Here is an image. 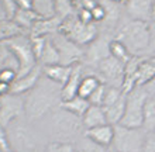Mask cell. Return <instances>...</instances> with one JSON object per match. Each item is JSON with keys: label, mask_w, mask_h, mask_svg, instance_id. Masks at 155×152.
Wrapping results in <instances>:
<instances>
[{"label": "cell", "mask_w": 155, "mask_h": 152, "mask_svg": "<svg viewBox=\"0 0 155 152\" xmlns=\"http://www.w3.org/2000/svg\"><path fill=\"white\" fill-rule=\"evenodd\" d=\"M103 108H104V113H106L107 123L110 125L120 124L123 120V115H124V110H126V95L123 96L117 103H114V104H111L109 107H103Z\"/></svg>", "instance_id": "cell-21"}, {"label": "cell", "mask_w": 155, "mask_h": 152, "mask_svg": "<svg viewBox=\"0 0 155 152\" xmlns=\"http://www.w3.org/2000/svg\"><path fill=\"white\" fill-rule=\"evenodd\" d=\"M59 33L65 35L68 40L79 47H87L100 35L99 27L96 24H83L78 20V17H69L61 23Z\"/></svg>", "instance_id": "cell-7"}, {"label": "cell", "mask_w": 155, "mask_h": 152, "mask_svg": "<svg viewBox=\"0 0 155 152\" xmlns=\"http://www.w3.org/2000/svg\"><path fill=\"white\" fill-rule=\"evenodd\" d=\"M6 45L13 52V55L16 57L17 63H18L17 78H21V76L30 73L31 70L38 66V61L34 55L28 34H23V35L8 40V41H6Z\"/></svg>", "instance_id": "cell-6"}, {"label": "cell", "mask_w": 155, "mask_h": 152, "mask_svg": "<svg viewBox=\"0 0 155 152\" xmlns=\"http://www.w3.org/2000/svg\"><path fill=\"white\" fill-rule=\"evenodd\" d=\"M42 78V66L38 65L35 69H33L30 73L17 78V80L10 86V92L13 95L17 96H25L28 92H31L34 87L38 85V82Z\"/></svg>", "instance_id": "cell-12"}, {"label": "cell", "mask_w": 155, "mask_h": 152, "mask_svg": "<svg viewBox=\"0 0 155 152\" xmlns=\"http://www.w3.org/2000/svg\"><path fill=\"white\" fill-rule=\"evenodd\" d=\"M124 68H126V63L117 61L113 57H107L102 59L99 63H96L94 66L89 68L87 72H92L93 75H96L106 86L123 89Z\"/></svg>", "instance_id": "cell-9"}, {"label": "cell", "mask_w": 155, "mask_h": 152, "mask_svg": "<svg viewBox=\"0 0 155 152\" xmlns=\"http://www.w3.org/2000/svg\"><path fill=\"white\" fill-rule=\"evenodd\" d=\"M82 124L86 130H90V128H96L100 127V125H106L107 118H106V113H104V108L102 106H92L86 110L85 115L82 117Z\"/></svg>", "instance_id": "cell-15"}, {"label": "cell", "mask_w": 155, "mask_h": 152, "mask_svg": "<svg viewBox=\"0 0 155 152\" xmlns=\"http://www.w3.org/2000/svg\"><path fill=\"white\" fill-rule=\"evenodd\" d=\"M0 151L2 152L12 151L10 141H8V135H7V130H6V127H3L2 124H0Z\"/></svg>", "instance_id": "cell-34"}, {"label": "cell", "mask_w": 155, "mask_h": 152, "mask_svg": "<svg viewBox=\"0 0 155 152\" xmlns=\"http://www.w3.org/2000/svg\"><path fill=\"white\" fill-rule=\"evenodd\" d=\"M85 137L93 144L102 147V148H111L113 138H114V125L106 124L96 128H90L85 131Z\"/></svg>", "instance_id": "cell-13"}, {"label": "cell", "mask_w": 155, "mask_h": 152, "mask_svg": "<svg viewBox=\"0 0 155 152\" xmlns=\"http://www.w3.org/2000/svg\"><path fill=\"white\" fill-rule=\"evenodd\" d=\"M2 69H14L16 72L18 70L16 57L8 50L6 42H0V70Z\"/></svg>", "instance_id": "cell-27"}, {"label": "cell", "mask_w": 155, "mask_h": 152, "mask_svg": "<svg viewBox=\"0 0 155 152\" xmlns=\"http://www.w3.org/2000/svg\"><path fill=\"white\" fill-rule=\"evenodd\" d=\"M6 20V16H4V10H3V4L0 2V21H4Z\"/></svg>", "instance_id": "cell-37"}, {"label": "cell", "mask_w": 155, "mask_h": 152, "mask_svg": "<svg viewBox=\"0 0 155 152\" xmlns=\"http://www.w3.org/2000/svg\"><path fill=\"white\" fill-rule=\"evenodd\" d=\"M143 152H155V131L148 132Z\"/></svg>", "instance_id": "cell-35"}, {"label": "cell", "mask_w": 155, "mask_h": 152, "mask_svg": "<svg viewBox=\"0 0 155 152\" xmlns=\"http://www.w3.org/2000/svg\"><path fill=\"white\" fill-rule=\"evenodd\" d=\"M25 117L24 96L6 93L0 96V124L8 127L16 120Z\"/></svg>", "instance_id": "cell-10"}, {"label": "cell", "mask_w": 155, "mask_h": 152, "mask_svg": "<svg viewBox=\"0 0 155 152\" xmlns=\"http://www.w3.org/2000/svg\"><path fill=\"white\" fill-rule=\"evenodd\" d=\"M143 89H144L145 92H147V93H148L150 96H155V78L152 79V80H151L150 83H147V85H145V86H144Z\"/></svg>", "instance_id": "cell-36"}, {"label": "cell", "mask_w": 155, "mask_h": 152, "mask_svg": "<svg viewBox=\"0 0 155 152\" xmlns=\"http://www.w3.org/2000/svg\"><path fill=\"white\" fill-rule=\"evenodd\" d=\"M106 85L102 83L100 86L94 90V93L90 96L87 102L92 104V106H103V99H104V93H106Z\"/></svg>", "instance_id": "cell-32"}, {"label": "cell", "mask_w": 155, "mask_h": 152, "mask_svg": "<svg viewBox=\"0 0 155 152\" xmlns=\"http://www.w3.org/2000/svg\"><path fill=\"white\" fill-rule=\"evenodd\" d=\"M143 128L147 132L155 131V96H150L144 106Z\"/></svg>", "instance_id": "cell-23"}, {"label": "cell", "mask_w": 155, "mask_h": 152, "mask_svg": "<svg viewBox=\"0 0 155 152\" xmlns=\"http://www.w3.org/2000/svg\"><path fill=\"white\" fill-rule=\"evenodd\" d=\"M90 14H92V18H93V23L96 25L103 24V21L106 20V10L103 7V4L100 2L94 4V7L90 10Z\"/></svg>", "instance_id": "cell-31"}, {"label": "cell", "mask_w": 155, "mask_h": 152, "mask_svg": "<svg viewBox=\"0 0 155 152\" xmlns=\"http://www.w3.org/2000/svg\"><path fill=\"white\" fill-rule=\"evenodd\" d=\"M61 89L62 86L51 82L42 75L37 86L24 96L25 118L33 124L47 118L61 106Z\"/></svg>", "instance_id": "cell-1"}, {"label": "cell", "mask_w": 155, "mask_h": 152, "mask_svg": "<svg viewBox=\"0 0 155 152\" xmlns=\"http://www.w3.org/2000/svg\"><path fill=\"white\" fill-rule=\"evenodd\" d=\"M17 80V72L14 69H2L0 70V83L6 86H12Z\"/></svg>", "instance_id": "cell-33"}, {"label": "cell", "mask_w": 155, "mask_h": 152, "mask_svg": "<svg viewBox=\"0 0 155 152\" xmlns=\"http://www.w3.org/2000/svg\"><path fill=\"white\" fill-rule=\"evenodd\" d=\"M85 75V68H83V63H76L74 65V69H72V73H71L68 82L62 86L61 89V100L62 102H68V100L74 99L78 96V90H79V85H81V80Z\"/></svg>", "instance_id": "cell-14"}, {"label": "cell", "mask_w": 155, "mask_h": 152, "mask_svg": "<svg viewBox=\"0 0 155 152\" xmlns=\"http://www.w3.org/2000/svg\"><path fill=\"white\" fill-rule=\"evenodd\" d=\"M28 120L23 117V118L16 120L12 123L7 130L8 141H10V147L13 151L16 152H35L38 148V132L37 130L31 125Z\"/></svg>", "instance_id": "cell-4"}, {"label": "cell", "mask_w": 155, "mask_h": 152, "mask_svg": "<svg viewBox=\"0 0 155 152\" xmlns=\"http://www.w3.org/2000/svg\"><path fill=\"white\" fill-rule=\"evenodd\" d=\"M109 152H114V151H111V149H110V151H109Z\"/></svg>", "instance_id": "cell-40"}, {"label": "cell", "mask_w": 155, "mask_h": 152, "mask_svg": "<svg viewBox=\"0 0 155 152\" xmlns=\"http://www.w3.org/2000/svg\"><path fill=\"white\" fill-rule=\"evenodd\" d=\"M61 107L64 110L68 111V113H71V114H74V115H76V117H79V118H82V117L85 115L86 110L90 107V103L86 99H82V97L76 96V97L68 100V102H62Z\"/></svg>", "instance_id": "cell-22"}, {"label": "cell", "mask_w": 155, "mask_h": 152, "mask_svg": "<svg viewBox=\"0 0 155 152\" xmlns=\"http://www.w3.org/2000/svg\"><path fill=\"white\" fill-rule=\"evenodd\" d=\"M23 34H28V33H25L23 28H20L14 21L10 20L0 21V42H6L8 40H12V38L23 35Z\"/></svg>", "instance_id": "cell-24"}, {"label": "cell", "mask_w": 155, "mask_h": 152, "mask_svg": "<svg viewBox=\"0 0 155 152\" xmlns=\"http://www.w3.org/2000/svg\"><path fill=\"white\" fill-rule=\"evenodd\" d=\"M150 97L143 87H137L126 95V110L120 125L130 128H143V114L145 102Z\"/></svg>", "instance_id": "cell-8"}, {"label": "cell", "mask_w": 155, "mask_h": 152, "mask_svg": "<svg viewBox=\"0 0 155 152\" xmlns=\"http://www.w3.org/2000/svg\"><path fill=\"white\" fill-rule=\"evenodd\" d=\"M148 132L144 128H130L114 125V138L111 151L114 152H143Z\"/></svg>", "instance_id": "cell-5"}, {"label": "cell", "mask_w": 155, "mask_h": 152, "mask_svg": "<svg viewBox=\"0 0 155 152\" xmlns=\"http://www.w3.org/2000/svg\"><path fill=\"white\" fill-rule=\"evenodd\" d=\"M44 152H79L78 147L69 142H48Z\"/></svg>", "instance_id": "cell-29"}, {"label": "cell", "mask_w": 155, "mask_h": 152, "mask_svg": "<svg viewBox=\"0 0 155 152\" xmlns=\"http://www.w3.org/2000/svg\"><path fill=\"white\" fill-rule=\"evenodd\" d=\"M74 66H66V65H52V66H45L42 68V75L47 79H49L51 82L57 83L59 86H64L68 79H69L71 73H72Z\"/></svg>", "instance_id": "cell-16"}, {"label": "cell", "mask_w": 155, "mask_h": 152, "mask_svg": "<svg viewBox=\"0 0 155 152\" xmlns=\"http://www.w3.org/2000/svg\"><path fill=\"white\" fill-rule=\"evenodd\" d=\"M83 68H85V66H83ZM100 85H102V80H100L96 75H93L92 72H87V70L85 69V75H83V78H82V80H81V85H79L78 96L82 97V99L87 100Z\"/></svg>", "instance_id": "cell-19"}, {"label": "cell", "mask_w": 155, "mask_h": 152, "mask_svg": "<svg viewBox=\"0 0 155 152\" xmlns=\"http://www.w3.org/2000/svg\"><path fill=\"white\" fill-rule=\"evenodd\" d=\"M33 13L40 20L55 18V2L52 0H33Z\"/></svg>", "instance_id": "cell-20"}, {"label": "cell", "mask_w": 155, "mask_h": 152, "mask_svg": "<svg viewBox=\"0 0 155 152\" xmlns=\"http://www.w3.org/2000/svg\"><path fill=\"white\" fill-rule=\"evenodd\" d=\"M0 152H2V151H0Z\"/></svg>", "instance_id": "cell-41"}, {"label": "cell", "mask_w": 155, "mask_h": 152, "mask_svg": "<svg viewBox=\"0 0 155 152\" xmlns=\"http://www.w3.org/2000/svg\"><path fill=\"white\" fill-rule=\"evenodd\" d=\"M38 65H41L42 68H45V66H52V65H61V55L58 52L57 47H55V44L52 42L51 37L47 38L44 50H42L40 58H38Z\"/></svg>", "instance_id": "cell-18"}, {"label": "cell", "mask_w": 155, "mask_h": 152, "mask_svg": "<svg viewBox=\"0 0 155 152\" xmlns=\"http://www.w3.org/2000/svg\"><path fill=\"white\" fill-rule=\"evenodd\" d=\"M109 52H110V57L116 58L117 61L123 62V63H127L131 59V57H133L130 53V51L127 50V47L121 41L114 40V38L109 44Z\"/></svg>", "instance_id": "cell-25"}, {"label": "cell", "mask_w": 155, "mask_h": 152, "mask_svg": "<svg viewBox=\"0 0 155 152\" xmlns=\"http://www.w3.org/2000/svg\"><path fill=\"white\" fill-rule=\"evenodd\" d=\"M151 23H152V24H155V2H154V4H152V16H151Z\"/></svg>", "instance_id": "cell-38"}, {"label": "cell", "mask_w": 155, "mask_h": 152, "mask_svg": "<svg viewBox=\"0 0 155 152\" xmlns=\"http://www.w3.org/2000/svg\"><path fill=\"white\" fill-rule=\"evenodd\" d=\"M74 16H76V8H75L74 2H71V0H57L55 2V17L58 20H61V23Z\"/></svg>", "instance_id": "cell-26"}, {"label": "cell", "mask_w": 155, "mask_h": 152, "mask_svg": "<svg viewBox=\"0 0 155 152\" xmlns=\"http://www.w3.org/2000/svg\"><path fill=\"white\" fill-rule=\"evenodd\" d=\"M124 95H126V93L123 92V89L107 86L106 87V93H104V99H103V106L102 107H109V106H111V104H114V103H117Z\"/></svg>", "instance_id": "cell-28"}, {"label": "cell", "mask_w": 155, "mask_h": 152, "mask_svg": "<svg viewBox=\"0 0 155 152\" xmlns=\"http://www.w3.org/2000/svg\"><path fill=\"white\" fill-rule=\"evenodd\" d=\"M42 121L47 123V134L52 138L51 142L74 144V138L76 140V137L81 134L85 135V127L82 124V118L68 113L61 106Z\"/></svg>", "instance_id": "cell-3"}, {"label": "cell", "mask_w": 155, "mask_h": 152, "mask_svg": "<svg viewBox=\"0 0 155 152\" xmlns=\"http://www.w3.org/2000/svg\"><path fill=\"white\" fill-rule=\"evenodd\" d=\"M113 38L121 41L133 57H145L151 44V23L134 21L123 16Z\"/></svg>", "instance_id": "cell-2"}, {"label": "cell", "mask_w": 155, "mask_h": 152, "mask_svg": "<svg viewBox=\"0 0 155 152\" xmlns=\"http://www.w3.org/2000/svg\"><path fill=\"white\" fill-rule=\"evenodd\" d=\"M152 4H154V2H151V0H128V2H123L124 16L134 21L151 23Z\"/></svg>", "instance_id": "cell-11"}, {"label": "cell", "mask_w": 155, "mask_h": 152, "mask_svg": "<svg viewBox=\"0 0 155 152\" xmlns=\"http://www.w3.org/2000/svg\"><path fill=\"white\" fill-rule=\"evenodd\" d=\"M2 4H3L6 20L14 21V18H16V16H17V11H18L17 2H14V0H2Z\"/></svg>", "instance_id": "cell-30"}, {"label": "cell", "mask_w": 155, "mask_h": 152, "mask_svg": "<svg viewBox=\"0 0 155 152\" xmlns=\"http://www.w3.org/2000/svg\"><path fill=\"white\" fill-rule=\"evenodd\" d=\"M155 78V57H143L137 73V87H144Z\"/></svg>", "instance_id": "cell-17"}, {"label": "cell", "mask_w": 155, "mask_h": 152, "mask_svg": "<svg viewBox=\"0 0 155 152\" xmlns=\"http://www.w3.org/2000/svg\"><path fill=\"white\" fill-rule=\"evenodd\" d=\"M8 152H16V151H13V149H12V151H8Z\"/></svg>", "instance_id": "cell-39"}]
</instances>
